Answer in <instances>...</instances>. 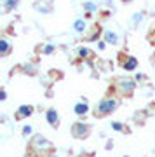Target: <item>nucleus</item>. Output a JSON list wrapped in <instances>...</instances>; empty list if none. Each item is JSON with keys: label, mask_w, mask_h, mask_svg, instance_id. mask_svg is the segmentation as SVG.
<instances>
[{"label": "nucleus", "mask_w": 155, "mask_h": 157, "mask_svg": "<svg viewBox=\"0 0 155 157\" xmlns=\"http://www.w3.org/2000/svg\"><path fill=\"white\" fill-rule=\"evenodd\" d=\"M117 108V101L115 100H101L100 105H98V108H96V112H98V115H106V113H112L113 110Z\"/></svg>", "instance_id": "f257e3e1"}, {"label": "nucleus", "mask_w": 155, "mask_h": 157, "mask_svg": "<svg viewBox=\"0 0 155 157\" xmlns=\"http://www.w3.org/2000/svg\"><path fill=\"white\" fill-rule=\"evenodd\" d=\"M85 28H87V25H85V21H84L82 17H78V19L73 21V30H75V33H84Z\"/></svg>", "instance_id": "39448f33"}, {"label": "nucleus", "mask_w": 155, "mask_h": 157, "mask_svg": "<svg viewBox=\"0 0 155 157\" xmlns=\"http://www.w3.org/2000/svg\"><path fill=\"white\" fill-rule=\"evenodd\" d=\"M35 141H37V143H35V145L37 147H42V148H51V143H47V140H45L44 136H37V138H35Z\"/></svg>", "instance_id": "9d476101"}, {"label": "nucleus", "mask_w": 155, "mask_h": 157, "mask_svg": "<svg viewBox=\"0 0 155 157\" xmlns=\"http://www.w3.org/2000/svg\"><path fill=\"white\" fill-rule=\"evenodd\" d=\"M143 16H145L143 12H136V14L133 16V25H138V23H141V21H143Z\"/></svg>", "instance_id": "ddd939ff"}, {"label": "nucleus", "mask_w": 155, "mask_h": 157, "mask_svg": "<svg viewBox=\"0 0 155 157\" xmlns=\"http://www.w3.org/2000/svg\"><path fill=\"white\" fill-rule=\"evenodd\" d=\"M112 128L115 129V131H122V124L120 122H112Z\"/></svg>", "instance_id": "f3484780"}, {"label": "nucleus", "mask_w": 155, "mask_h": 157, "mask_svg": "<svg viewBox=\"0 0 155 157\" xmlns=\"http://www.w3.org/2000/svg\"><path fill=\"white\" fill-rule=\"evenodd\" d=\"M33 112V107H30V105H21V107L17 108V117H30Z\"/></svg>", "instance_id": "423d86ee"}, {"label": "nucleus", "mask_w": 155, "mask_h": 157, "mask_svg": "<svg viewBox=\"0 0 155 157\" xmlns=\"http://www.w3.org/2000/svg\"><path fill=\"white\" fill-rule=\"evenodd\" d=\"M73 112L77 113V115H85V113L89 112V105H87V101L84 100V101H78L77 105L73 107Z\"/></svg>", "instance_id": "20e7f679"}, {"label": "nucleus", "mask_w": 155, "mask_h": 157, "mask_svg": "<svg viewBox=\"0 0 155 157\" xmlns=\"http://www.w3.org/2000/svg\"><path fill=\"white\" fill-rule=\"evenodd\" d=\"M9 49H11V45H9V42H7L6 39L0 40V54L2 56H7V52H9Z\"/></svg>", "instance_id": "1a4fd4ad"}, {"label": "nucleus", "mask_w": 155, "mask_h": 157, "mask_svg": "<svg viewBox=\"0 0 155 157\" xmlns=\"http://www.w3.org/2000/svg\"><path fill=\"white\" fill-rule=\"evenodd\" d=\"M122 91H127V93H131V91L134 89V82L133 80H122Z\"/></svg>", "instance_id": "9b49d317"}, {"label": "nucleus", "mask_w": 155, "mask_h": 157, "mask_svg": "<svg viewBox=\"0 0 155 157\" xmlns=\"http://www.w3.org/2000/svg\"><path fill=\"white\" fill-rule=\"evenodd\" d=\"M6 98H7V93L2 91V93H0V101H6Z\"/></svg>", "instance_id": "6ab92c4d"}, {"label": "nucleus", "mask_w": 155, "mask_h": 157, "mask_svg": "<svg viewBox=\"0 0 155 157\" xmlns=\"http://www.w3.org/2000/svg\"><path fill=\"white\" fill-rule=\"evenodd\" d=\"M52 51H54V45H52V44H47V45L44 47V54H51Z\"/></svg>", "instance_id": "dca6fc26"}, {"label": "nucleus", "mask_w": 155, "mask_h": 157, "mask_svg": "<svg viewBox=\"0 0 155 157\" xmlns=\"http://www.w3.org/2000/svg\"><path fill=\"white\" fill-rule=\"evenodd\" d=\"M124 2H129V0H124Z\"/></svg>", "instance_id": "aec40b11"}, {"label": "nucleus", "mask_w": 155, "mask_h": 157, "mask_svg": "<svg viewBox=\"0 0 155 157\" xmlns=\"http://www.w3.org/2000/svg\"><path fill=\"white\" fill-rule=\"evenodd\" d=\"M45 119H47V122H49L51 126H58V122H59L58 110H54V108H49V110H47V113H45Z\"/></svg>", "instance_id": "7ed1b4c3"}, {"label": "nucleus", "mask_w": 155, "mask_h": 157, "mask_svg": "<svg viewBox=\"0 0 155 157\" xmlns=\"http://www.w3.org/2000/svg\"><path fill=\"white\" fill-rule=\"evenodd\" d=\"M17 6V0H7L6 2V9H12V7Z\"/></svg>", "instance_id": "2eb2a0df"}, {"label": "nucleus", "mask_w": 155, "mask_h": 157, "mask_svg": "<svg viewBox=\"0 0 155 157\" xmlns=\"http://www.w3.org/2000/svg\"><path fill=\"white\" fill-rule=\"evenodd\" d=\"M84 9H85V12H94L98 9V4H94V2H84Z\"/></svg>", "instance_id": "f8f14e48"}, {"label": "nucleus", "mask_w": 155, "mask_h": 157, "mask_svg": "<svg viewBox=\"0 0 155 157\" xmlns=\"http://www.w3.org/2000/svg\"><path fill=\"white\" fill-rule=\"evenodd\" d=\"M105 39H106V42H108V44L115 45L117 42H119V35H117L115 32H106V33H105Z\"/></svg>", "instance_id": "0eeeda50"}, {"label": "nucleus", "mask_w": 155, "mask_h": 157, "mask_svg": "<svg viewBox=\"0 0 155 157\" xmlns=\"http://www.w3.org/2000/svg\"><path fill=\"white\" fill-rule=\"evenodd\" d=\"M32 131H33V128L28 124V126H23V136H28V135H32Z\"/></svg>", "instance_id": "4468645a"}, {"label": "nucleus", "mask_w": 155, "mask_h": 157, "mask_svg": "<svg viewBox=\"0 0 155 157\" xmlns=\"http://www.w3.org/2000/svg\"><path fill=\"white\" fill-rule=\"evenodd\" d=\"M136 67H138V59H136V58H129L127 61L124 63V70H126V72H129V70H134Z\"/></svg>", "instance_id": "6e6552de"}, {"label": "nucleus", "mask_w": 155, "mask_h": 157, "mask_svg": "<svg viewBox=\"0 0 155 157\" xmlns=\"http://www.w3.org/2000/svg\"><path fill=\"white\" fill-rule=\"evenodd\" d=\"M72 133H73V136H77V138H84V136L89 135V126H87V124L77 122V124L72 128Z\"/></svg>", "instance_id": "f03ea898"}, {"label": "nucleus", "mask_w": 155, "mask_h": 157, "mask_svg": "<svg viewBox=\"0 0 155 157\" xmlns=\"http://www.w3.org/2000/svg\"><path fill=\"white\" fill-rule=\"evenodd\" d=\"M78 54H80V56H87V54H89V49H85V47H80V49H78Z\"/></svg>", "instance_id": "a211bd4d"}]
</instances>
